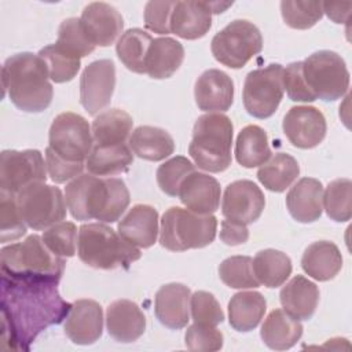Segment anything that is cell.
Returning a JSON list of instances; mask_svg holds the SVG:
<instances>
[{"mask_svg": "<svg viewBox=\"0 0 352 352\" xmlns=\"http://www.w3.org/2000/svg\"><path fill=\"white\" fill-rule=\"evenodd\" d=\"M70 308L55 282L1 275V341L14 351H29L43 330L66 319Z\"/></svg>", "mask_w": 352, "mask_h": 352, "instance_id": "obj_1", "label": "cell"}, {"mask_svg": "<svg viewBox=\"0 0 352 352\" xmlns=\"http://www.w3.org/2000/svg\"><path fill=\"white\" fill-rule=\"evenodd\" d=\"M65 201L77 220L114 223L124 214L131 198L124 180L81 173L66 184Z\"/></svg>", "mask_w": 352, "mask_h": 352, "instance_id": "obj_2", "label": "cell"}, {"mask_svg": "<svg viewBox=\"0 0 352 352\" xmlns=\"http://www.w3.org/2000/svg\"><path fill=\"white\" fill-rule=\"evenodd\" d=\"M4 95L22 111H44L52 100L54 88L44 60L32 52L10 56L1 67Z\"/></svg>", "mask_w": 352, "mask_h": 352, "instance_id": "obj_3", "label": "cell"}, {"mask_svg": "<svg viewBox=\"0 0 352 352\" xmlns=\"http://www.w3.org/2000/svg\"><path fill=\"white\" fill-rule=\"evenodd\" d=\"M1 275L18 279L58 283L65 271V260L54 254L40 235H29L23 242L0 250Z\"/></svg>", "mask_w": 352, "mask_h": 352, "instance_id": "obj_4", "label": "cell"}, {"mask_svg": "<svg viewBox=\"0 0 352 352\" xmlns=\"http://www.w3.org/2000/svg\"><path fill=\"white\" fill-rule=\"evenodd\" d=\"M80 260L96 270L128 268L139 260L140 250L104 223L82 224L77 235Z\"/></svg>", "mask_w": 352, "mask_h": 352, "instance_id": "obj_5", "label": "cell"}, {"mask_svg": "<svg viewBox=\"0 0 352 352\" xmlns=\"http://www.w3.org/2000/svg\"><path fill=\"white\" fill-rule=\"evenodd\" d=\"M234 126L226 114L208 113L194 124L188 154L195 165L206 172L219 173L231 165Z\"/></svg>", "mask_w": 352, "mask_h": 352, "instance_id": "obj_6", "label": "cell"}, {"mask_svg": "<svg viewBox=\"0 0 352 352\" xmlns=\"http://www.w3.org/2000/svg\"><path fill=\"white\" fill-rule=\"evenodd\" d=\"M216 230L217 219L213 214H198L172 206L162 214L160 243L172 252L201 249L213 242Z\"/></svg>", "mask_w": 352, "mask_h": 352, "instance_id": "obj_7", "label": "cell"}, {"mask_svg": "<svg viewBox=\"0 0 352 352\" xmlns=\"http://www.w3.org/2000/svg\"><path fill=\"white\" fill-rule=\"evenodd\" d=\"M302 76L316 99L324 102L342 98L349 87V72L344 59L329 50L311 54L302 62Z\"/></svg>", "mask_w": 352, "mask_h": 352, "instance_id": "obj_8", "label": "cell"}, {"mask_svg": "<svg viewBox=\"0 0 352 352\" xmlns=\"http://www.w3.org/2000/svg\"><path fill=\"white\" fill-rule=\"evenodd\" d=\"M210 50L214 59L221 65L241 69L261 52L263 37L254 23L246 19H235L214 34Z\"/></svg>", "mask_w": 352, "mask_h": 352, "instance_id": "obj_9", "label": "cell"}, {"mask_svg": "<svg viewBox=\"0 0 352 352\" xmlns=\"http://www.w3.org/2000/svg\"><path fill=\"white\" fill-rule=\"evenodd\" d=\"M15 198L23 221L33 230L50 228L66 217L67 205L62 191L45 182L26 186Z\"/></svg>", "mask_w": 352, "mask_h": 352, "instance_id": "obj_10", "label": "cell"}, {"mask_svg": "<svg viewBox=\"0 0 352 352\" xmlns=\"http://www.w3.org/2000/svg\"><path fill=\"white\" fill-rule=\"evenodd\" d=\"M283 67L271 63L248 73L243 84V106L256 118L271 117L283 98Z\"/></svg>", "mask_w": 352, "mask_h": 352, "instance_id": "obj_11", "label": "cell"}, {"mask_svg": "<svg viewBox=\"0 0 352 352\" xmlns=\"http://www.w3.org/2000/svg\"><path fill=\"white\" fill-rule=\"evenodd\" d=\"M50 144L55 154L70 162H84L94 147L88 121L76 113L58 114L50 128Z\"/></svg>", "mask_w": 352, "mask_h": 352, "instance_id": "obj_12", "label": "cell"}, {"mask_svg": "<svg viewBox=\"0 0 352 352\" xmlns=\"http://www.w3.org/2000/svg\"><path fill=\"white\" fill-rule=\"evenodd\" d=\"M45 169L38 150H4L0 154V191L16 195L32 183L45 182Z\"/></svg>", "mask_w": 352, "mask_h": 352, "instance_id": "obj_13", "label": "cell"}, {"mask_svg": "<svg viewBox=\"0 0 352 352\" xmlns=\"http://www.w3.org/2000/svg\"><path fill=\"white\" fill-rule=\"evenodd\" d=\"M116 88V66L110 59H99L85 66L80 77V103L95 116L109 106Z\"/></svg>", "mask_w": 352, "mask_h": 352, "instance_id": "obj_14", "label": "cell"}, {"mask_svg": "<svg viewBox=\"0 0 352 352\" xmlns=\"http://www.w3.org/2000/svg\"><path fill=\"white\" fill-rule=\"evenodd\" d=\"M264 206V194L256 183L250 180H235L224 190L221 213L228 220L248 226L258 220Z\"/></svg>", "mask_w": 352, "mask_h": 352, "instance_id": "obj_15", "label": "cell"}, {"mask_svg": "<svg viewBox=\"0 0 352 352\" xmlns=\"http://www.w3.org/2000/svg\"><path fill=\"white\" fill-rule=\"evenodd\" d=\"M289 142L298 148L316 147L326 136V118L320 110L312 106L292 107L282 124Z\"/></svg>", "mask_w": 352, "mask_h": 352, "instance_id": "obj_16", "label": "cell"}, {"mask_svg": "<svg viewBox=\"0 0 352 352\" xmlns=\"http://www.w3.org/2000/svg\"><path fill=\"white\" fill-rule=\"evenodd\" d=\"M80 22L84 33L95 47L111 45L124 28L121 14L113 6L103 1H94L85 6Z\"/></svg>", "mask_w": 352, "mask_h": 352, "instance_id": "obj_17", "label": "cell"}, {"mask_svg": "<svg viewBox=\"0 0 352 352\" xmlns=\"http://www.w3.org/2000/svg\"><path fill=\"white\" fill-rule=\"evenodd\" d=\"M63 330L70 341L77 345L96 342L103 331V311L100 304L88 298L74 301L65 319Z\"/></svg>", "mask_w": 352, "mask_h": 352, "instance_id": "obj_18", "label": "cell"}, {"mask_svg": "<svg viewBox=\"0 0 352 352\" xmlns=\"http://www.w3.org/2000/svg\"><path fill=\"white\" fill-rule=\"evenodd\" d=\"M194 96L202 111H227L234 102V82L223 70H205L195 81Z\"/></svg>", "mask_w": 352, "mask_h": 352, "instance_id": "obj_19", "label": "cell"}, {"mask_svg": "<svg viewBox=\"0 0 352 352\" xmlns=\"http://www.w3.org/2000/svg\"><path fill=\"white\" fill-rule=\"evenodd\" d=\"M190 289L183 283H168L158 289L154 300L157 319L165 327L179 330L190 320Z\"/></svg>", "mask_w": 352, "mask_h": 352, "instance_id": "obj_20", "label": "cell"}, {"mask_svg": "<svg viewBox=\"0 0 352 352\" xmlns=\"http://www.w3.org/2000/svg\"><path fill=\"white\" fill-rule=\"evenodd\" d=\"M220 194V184L213 176L194 170L183 180L177 197L188 210L212 214L219 209Z\"/></svg>", "mask_w": 352, "mask_h": 352, "instance_id": "obj_21", "label": "cell"}, {"mask_svg": "<svg viewBox=\"0 0 352 352\" xmlns=\"http://www.w3.org/2000/svg\"><path fill=\"white\" fill-rule=\"evenodd\" d=\"M106 327L110 337L118 342H133L146 330V316L131 300H116L106 311Z\"/></svg>", "mask_w": 352, "mask_h": 352, "instance_id": "obj_22", "label": "cell"}, {"mask_svg": "<svg viewBox=\"0 0 352 352\" xmlns=\"http://www.w3.org/2000/svg\"><path fill=\"white\" fill-rule=\"evenodd\" d=\"M212 3L208 1H176L170 15V33L197 40L204 37L212 26Z\"/></svg>", "mask_w": 352, "mask_h": 352, "instance_id": "obj_23", "label": "cell"}, {"mask_svg": "<svg viewBox=\"0 0 352 352\" xmlns=\"http://www.w3.org/2000/svg\"><path fill=\"white\" fill-rule=\"evenodd\" d=\"M289 213L298 223L318 220L323 210V186L318 179H300L286 195Z\"/></svg>", "mask_w": 352, "mask_h": 352, "instance_id": "obj_24", "label": "cell"}, {"mask_svg": "<svg viewBox=\"0 0 352 352\" xmlns=\"http://www.w3.org/2000/svg\"><path fill=\"white\" fill-rule=\"evenodd\" d=\"M158 231V212L150 205L132 206L118 223V234L129 243L143 249L155 243Z\"/></svg>", "mask_w": 352, "mask_h": 352, "instance_id": "obj_25", "label": "cell"}, {"mask_svg": "<svg viewBox=\"0 0 352 352\" xmlns=\"http://www.w3.org/2000/svg\"><path fill=\"white\" fill-rule=\"evenodd\" d=\"M279 300L289 315L298 320H308L316 311L319 289L305 276L296 275L282 287Z\"/></svg>", "mask_w": 352, "mask_h": 352, "instance_id": "obj_26", "label": "cell"}, {"mask_svg": "<svg viewBox=\"0 0 352 352\" xmlns=\"http://www.w3.org/2000/svg\"><path fill=\"white\" fill-rule=\"evenodd\" d=\"M184 59V48L182 43L170 37L153 38L146 60V74L155 80L169 78L176 73Z\"/></svg>", "mask_w": 352, "mask_h": 352, "instance_id": "obj_27", "label": "cell"}, {"mask_svg": "<svg viewBox=\"0 0 352 352\" xmlns=\"http://www.w3.org/2000/svg\"><path fill=\"white\" fill-rule=\"evenodd\" d=\"M301 267L308 276L319 282H326L341 271L342 256L333 242L318 241L305 249L301 257Z\"/></svg>", "mask_w": 352, "mask_h": 352, "instance_id": "obj_28", "label": "cell"}, {"mask_svg": "<svg viewBox=\"0 0 352 352\" xmlns=\"http://www.w3.org/2000/svg\"><path fill=\"white\" fill-rule=\"evenodd\" d=\"M260 336L264 344L271 349H290L301 338L302 324L285 309H274L265 318Z\"/></svg>", "mask_w": 352, "mask_h": 352, "instance_id": "obj_29", "label": "cell"}, {"mask_svg": "<svg viewBox=\"0 0 352 352\" xmlns=\"http://www.w3.org/2000/svg\"><path fill=\"white\" fill-rule=\"evenodd\" d=\"M129 148L136 157L157 162L173 154L175 142L162 128L140 125L129 136Z\"/></svg>", "mask_w": 352, "mask_h": 352, "instance_id": "obj_30", "label": "cell"}, {"mask_svg": "<svg viewBox=\"0 0 352 352\" xmlns=\"http://www.w3.org/2000/svg\"><path fill=\"white\" fill-rule=\"evenodd\" d=\"M267 309V301L258 292H239L228 302V322L236 331H250L258 326Z\"/></svg>", "mask_w": 352, "mask_h": 352, "instance_id": "obj_31", "label": "cell"}, {"mask_svg": "<svg viewBox=\"0 0 352 352\" xmlns=\"http://www.w3.org/2000/svg\"><path fill=\"white\" fill-rule=\"evenodd\" d=\"M133 154L125 143L116 146L94 144L89 155L85 160L88 173L99 177L114 176L126 172L132 165Z\"/></svg>", "mask_w": 352, "mask_h": 352, "instance_id": "obj_32", "label": "cell"}, {"mask_svg": "<svg viewBox=\"0 0 352 352\" xmlns=\"http://www.w3.org/2000/svg\"><path fill=\"white\" fill-rule=\"evenodd\" d=\"M132 117L121 109H110L94 120L91 132L94 144L98 146H116L126 142L132 131Z\"/></svg>", "mask_w": 352, "mask_h": 352, "instance_id": "obj_33", "label": "cell"}, {"mask_svg": "<svg viewBox=\"0 0 352 352\" xmlns=\"http://www.w3.org/2000/svg\"><path fill=\"white\" fill-rule=\"evenodd\" d=\"M265 131L258 125H246L235 142V158L243 168L261 166L271 158Z\"/></svg>", "mask_w": 352, "mask_h": 352, "instance_id": "obj_34", "label": "cell"}, {"mask_svg": "<svg viewBox=\"0 0 352 352\" xmlns=\"http://www.w3.org/2000/svg\"><path fill=\"white\" fill-rule=\"evenodd\" d=\"M300 175V166L294 157L286 153L272 155L257 170L258 182L270 191L282 192Z\"/></svg>", "mask_w": 352, "mask_h": 352, "instance_id": "obj_35", "label": "cell"}, {"mask_svg": "<svg viewBox=\"0 0 352 352\" xmlns=\"http://www.w3.org/2000/svg\"><path fill=\"white\" fill-rule=\"evenodd\" d=\"M253 271L260 285L275 289L282 286L290 276L292 261L283 252L275 249H264L254 256Z\"/></svg>", "mask_w": 352, "mask_h": 352, "instance_id": "obj_36", "label": "cell"}, {"mask_svg": "<svg viewBox=\"0 0 352 352\" xmlns=\"http://www.w3.org/2000/svg\"><path fill=\"white\" fill-rule=\"evenodd\" d=\"M151 41L153 37L147 32L139 28L128 29L120 36L117 41V56L128 70L138 74H144V60Z\"/></svg>", "mask_w": 352, "mask_h": 352, "instance_id": "obj_37", "label": "cell"}, {"mask_svg": "<svg viewBox=\"0 0 352 352\" xmlns=\"http://www.w3.org/2000/svg\"><path fill=\"white\" fill-rule=\"evenodd\" d=\"M352 182L349 179H336L323 191V206L327 216L338 223L351 220L352 216Z\"/></svg>", "mask_w": 352, "mask_h": 352, "instance_id": "obj_38", "label": "cell"}, {"mask_svg": "<svg viewBox=\"0 0 352 352\" xmlns=\"http://www.w3.org/2000/svg\"><path fill=\"white\" fill-rule=\"evenodd\" d=\"M37 55L47 65L50 78L58 84L73 80L77 76L81 66L80 58L67 54L56 44H51L41 48Z\"/></svg>", "mask_w": 352, "mask_h": 352, "instance_id": "obj_39", "label": "cell"}, {"mask_svg": "<svg viewBox=\"0 0 352 352\" xmlns=\"http://www.w3.org/2000/svg\"><path fill=\"white\" fill-rule=\"evenodd\" d=\"M219 276L232 289H256L260 286L254 271L253 258L249 256H231L219 267Z\"/></svg>", "mask_w": 352, "mask_h": 352, "instance_id": "obj_40", "label": "cell"}, {"mask_svg": "<svg viewBox=\"0 0 352 352\" xmlns=\"http://www.w3.org/2000/svg\"><path fill=\"white\" fill-rule=\"evenodd\" d=\"M55 44L67 54L80 59L88 56L95 50V45L84 33L78 18H67L62 21L58 29V38Z\"/></svg>", "mask_w": 352, "mask_h": 352, "instance_id": "obj_41", "label": "cell"}, {"mask_svg": "<svg viewBox=\"0 0 352 352\" xmlns=\"http://www.w3.org/2000/svg\"><path fill=\"white\" fill-rule=\"evenodd\" d=\"M195 170V165L183 155H176L157 169V183L166 195L177 197L183 180Z\"/></svg>", "mask_w": 352, "mask_h": 352, "instance_id": "obj_42", "label": "cell"}, {"mask_svg": "<svg viewBox=\"0 0 352 352\" xmlns=\"http://www.w3.org/2000/svg\"><path fill=\"white\" fill-rule=\"evenodd\" d=\"M280 12L285 23L293 29L312 28L322 16V1H280Z\"/></svg>", "mask_w": 352, "mask_h": 352, "instance_id": "obj_43", "label": "cell"}, {"mask_svg": "<svg viewBox=\"0 0 352 352\" xmlns=\"http://www.w3.org/2000/svg\"><path fill=\"white\" fill-rule=\"evenodd\" d=\"M26 227L19 213L15 195L0 191V241L6 243L21 238L26 234Z\"/></svg>", "mask_w": 352, "mask_h": 352, "instance_id": "obj_44", "label": "cell"}, {"mask_svg": "<svg viewBox=\"0 0 352 352\" xmlns=\"http://www.w3.org/2000/svg\"><path fill=\"white\" fill-rule=\"evenodd\" d=\"M43 241L47 248L59 257H73L76 254L77 227L72 221H59L43 234Z\"/></svg>", "mask_w": 352, "mask_h": 352, "instance_id": "obj_45", "label": "cell"}, {"mask_svg": "<svg viewBox=\"0 0 352 352\" xmlns=\"http://www.w3.org/2000/svg\"><path fill=\"white\" fill-rule=\"evenodd\" d=\"M190 309L194 323L217 326L224 320V312L214 296L205 290H198L190 297Z\"/></svg>", "mask_w": 352, "mask_h": 352, "instance_id": "obj_46", "label": "cell"}, {"mask_svg": "<svg viewBox=\"0 0 352 352\" xmlns=\"http://www.w3.org/2000/svg\"><path fill=\"white\" fill-rule=\"evenodd\" d=\"M184 342L190 351H219L223 346V333L216 326L194 323L187 327Z\"/></svg>", "mask_w": 352, "mask_h": 352, "instance_id": "obj_47", "label": "cell"}, {"mask_svg": "<svg viewBox=\"0 0 352 352\" xmlns=\"http://www.w3.org/2000/svg\"><path fill=\"white\" fill-rule=\"evenodd\" d=\"M283 89H286L287 96L293 102H314L316 96L309 91L304 76H302V62H293L283 69L282 74Z\"/></svg>", "mask_w": 352, "mask_h": 352, "instance_id": "obj_48", "label": "cell"}, {"mask_svg": "<svg viewBox=\"0 0 352 352\" xmlns=\"http://www.w3.org/2000/svg\"><path fill=\"white\" fill-rule=\"evenodd\" d=\"M176 1H147L144 6V26L158 34H169L170 15Z\"/></svg>", "mask_w": 352, "mask_h": 352, "instance_id": "obj_49", "label": "cell"}, {"mask_svg": "<svg viewBox=\"0 0 352 352\" xmlns=\"http://www.w3.org/2000/svg\"><path fill=\"white\" fill-rule=\"evenodd\" d=\"M45 165L50 179L54 183H66L82 173L84 162H70L55 154V151L47 146L45 148Z\"/></svg>", "mask_w": 352, "mask_h": 352, "instance_id": "obj_50", "label": "cell"}, {"mask_svg": "<svg viewBox=\"0 0 352 352\" xmlns=\"http://www.w3.org/2000/svg\"><path fill=\"white\" fill-rule=\"evenodd\" d=\"M249 238V230L245 224L234 221V220H223L221 221V230H220V239L226 245H241L245 243Z\"/></svg>", "mask_w": 352, "mask_h": 352, "instance_id": "obj_51", "label": "cell"}, {"mask_svg": "<svg viewBox=\"0 0 352 352\" xmlns=\"http://www.w3.org/2000/svg\"><path fill=\"white\" fill-rule=\"evenodd\" d=\"M352 7L351 1L346 3H334V1H323L322 8L323 14H326L336 23H344L348 19L349 10Z\"/></svg>", "mask_w": 352, "mask_h": 352, "instance_id": "obj_52", "label": "cell"}]
</instances>
